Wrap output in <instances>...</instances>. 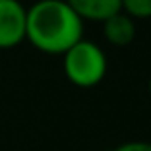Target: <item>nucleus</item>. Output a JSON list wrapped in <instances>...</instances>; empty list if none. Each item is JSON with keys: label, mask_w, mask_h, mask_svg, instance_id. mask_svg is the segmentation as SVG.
Returning <instances> with one entry per match:
<instances>
[{"label": "nucleus", "mask_w": 151, "mask_h": 151, "mask_svg": "<svg viewBox=\"0 0 151 151\" xmlns=\"http://www.w3.org/2000/svg\"><path fill=\"white\" fill-rule=\"evenodd\" d=\"M64 76L76 87H95L107 76V54L97 43L89 39H80L62 54Z\"/></svg>", "instance_id": "2"}, {"label": "nucleus", "mask_w": 151, "mask_h": 151, "mask_svg": "<svg viewBox=\"0 0 151 151\" xmlns=\"http://www.w3.org/2000/svg\"><path fill=\"white\" fill-rule=\"evenodd\" d=\"M103 23V35L105 41L112 47H128L132 45V41L136 39V19L132 16H128L126 12H116L111 18H107Z\"/></svg>", "instance_id": "4"}, {"label": "nucleus", "mask_w": 151, "mask_h": 151, "mask_svg": "<svg viewBox=\"0 0 151 151\" xmlns=\"http://www.w3.org/2000/svg\"><path fill=\"white\" fill-rule=\"evenodd\" d=\"M25 39L45 54H64L83 39V19L66 0H39L27 8Z\"/></svg>", "instance_id": "1"}, {"label": "nucleus", "mask_w": 151, "mask_h": 151, "mask_svg": "<svg viewBox=\"0 0 151 151\" xmlns=\"http://www.w3.org/2000/svg\"><path fill=\"white\" fill-rule=\"evenodd\" d=\"M114 151H151V142H126L122 145H118Z\"/></svg>", "instance_id": "7"}, {"label": "nucleus", "mask_w": 151, "mask_h": 151, "mask_svg": "<svg viewBox=\"0 0 151 151\" xmlns=\"http://www.w3.org/2000/svg\"><path fill=\"white\" fill-rule=\"evenodd\" d=\"M83 22H105L122 10V0H66Z\"/></svg>", "instance_id": "5"}, {"label": "nucleus", "mask_w": 151, "mask_h": 151, "mask_svg": "<svg viewBox=\"0 0 151 151\" xmlns=\"http://www.w3.org/2000/svg\"><path fill=\"white\" fill-rule=\"evenodd\" d=\"M27 8L19 0H0V49H14L25 41Z\"/></svg>", "instance_id": "3"}, {"label": "nucleus", "mask_w": 151, "mask_h": 151, "mask_svg": "<svg viewBox=\"0 0 151 151\" xmlns=\"http://www.w3.org/2000/svg\"><path fill=\"white\" fill-rule=\"evenodd\" d=\"M147 91H149V97H151V78H149V83H147Z\"/></svg>", "instance_id": "8"}, {"label": "nucleus", "mask_w": 151, "mask_h": 151, "mask_svg": "<svg viewBox=\"0 0 151 151\" xmlns=\"http://www.w3.org/2000/svg\"><path fill=\"white\" fill-rule=\"evenodd\" d=\"M122 12L132 16L134 19H149L151 0H122Z\"/></svg>", "instance_id": "6"}]
</instances>
